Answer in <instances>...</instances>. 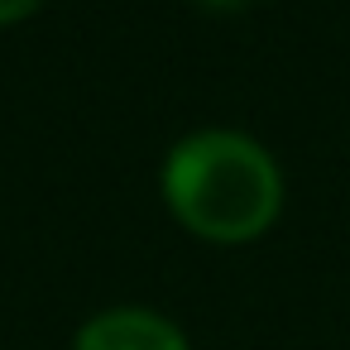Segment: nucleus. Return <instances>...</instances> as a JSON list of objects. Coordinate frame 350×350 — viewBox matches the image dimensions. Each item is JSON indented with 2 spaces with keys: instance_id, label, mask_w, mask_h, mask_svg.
I'll return each instance as SVG.
<instances>
[{
  "instance_id": "f257e3e1",
  "label": "nucleus",
  "mask_w": 350,
  "mask_h": 350,
  "mask_svg": "<svg viewBox=\"0 0 350 350\" xmlns=\"http://www.w3.org/2000/svg\"><path fill=\"white\" fill-rule=\"evenodd\" d=\"M163 192L187 230L235 245L273 226L283 178L254 139L230 130H202L168 154Z\"/></svg>"
},
{
  "instance_id": "f03ea898",
  "label": "nucleus",
  "mask_w": 350,
  "mask_h": 350,
  "mask_svg": "<svg viewBox=\"0 0 350 350\" xmlns=\"http://www.w3.org/2000/svg\"><path fill=\"white\" fill-rule=\"evenodd\" d=\"M72 350H187V340H183V331L173 321H163L154 312L116 307V312L92 317L77 331Z\"/></svg>"
},
{
  "instance_id": "7ed1b4c3",
  "label": "nucleus",
  "mask_w": 350,
  "mask_h": 350,
  "mask_svg": "<svg viewBox=\"0 0 350 350\" xmlns=\"http://www.w3.org/2000/svg\"><path fill=\"white\" fill-rule=\"evenodd\" d=\"M39 5H44V0H0V25H15V20L34 15Z\"/></svg>"
},
{
  "instance_id": "20e7f679",
  "label": "nucleus",
  "mask_w": 350,
  "mask_h": 350,
  "mask_svg": "<svg viewBox=\"0 0 350 350\" xmlns=\"http://www.w3.org/2000/svg\"><path fill=\"white\" fill-rule=\"evenodd\" d=\"M202 5H216V10H235V5H245V0H202Z\"/></svg>"
}]
</instances>
